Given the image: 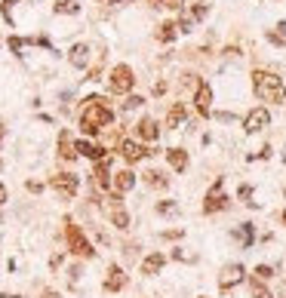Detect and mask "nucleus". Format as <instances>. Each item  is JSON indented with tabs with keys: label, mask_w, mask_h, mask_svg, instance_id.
<instances>
[{
	"label": "nucleus",
	"mask_w": 286,
	"mask_h": 298,
	"mask_svg": "<svg viewBox=\"0 0 286 298\" xmlns=\"http://www.w3.org/2000/svg\"><path fill=\"white\" fill-rule=\"evenodd\" d=\"M111 120H114V111L108 108V102L102 95H90L84 111H80V129L87 135H99L105 126H111Z\"/></svg>",
	"instance_id": "1"
},
{
	"label": "nucleus",
	"mask_w": 286,
	"mask_h": 298,
	"mask_svg": "<svg viewBox=\"0 0 286 298\" xmlns=\"http://www.w3.org/2000/svg\"><path fill=\"white\" fill-rule=\"evenodd\" d=\"M253 89L262 102H271V105H283L286 102V83L277 77L274 71H262L256 68L253 71Z\"/></svg>",
	"instance_id": "2"
},
{
	"label": "nucleus",
	"mask_w": 286,
	"mask_h": 298,
	"mask_svg": "<svg viewBox=\"0 0 286 298\" xmlns=\"http://www.w3.org/2000/svg\"><path fill=\"white\" fill-rule=\"evenodd\" d=\"M65 240H68V249H71L74 255H80V258H93V255H96L93 243L87 240V234L80 231L74 221H65Z\"/></svg>",
	"instance_id": "3"
},
{
	"label": "nucleus",
	"mask_w": 286,
	"mask_h": 298,
	"mask_svg": "<svg viewBox=\"0 0 286 298\" xmlns=\"http://www.w3.org/2000/svg\"><path fill=\"white\" fill-rule=\"evenodd\" d=\"M133 86H136V74H133L130 65H117V68L108 74V89H111L114 95H124V92H130Z\"/></svg>",
	"instance_id": "4"
},
{
	"label": "nucleus",
	"mask_w": 286,
	"mask_h": 298,
	"mask_svg": "<svg viewBox=\"0 0 286 298\" xmlns=\"http://www.w3.org/2000/svg\"><path fill=\"white\" fill-rule=\"evenodd\" d=\"M77 188H80V178H77L74 172H56V175H53V191H56L62 200H74Z\"/></svg>",
	"instance_id": "5"
},
{
	"label": "nucleus",
	"mask_w": 286,
	"mask_h": 298,
	"mask_svg": "<svg viewBox=\"0 0 286 298\" xmlns=\"http://www.w3.org/2000/svg\"><path fill=\"white\" fill-rule=\"evenodd\" d=\"M271 126V111L268 108H253L250 111V114L247 117H243V129H247V132H262V129H268Z\"/></svg>",
	"instance_id": "6"
},
{
	"label": "nucleus",
	"mask_w": 286,
	"mask_h": 298,
	"mask_svg": "<svg viewBox=\"0 0 286 298\" xmlns=\"http://www.w3.org/2000/svg\"><path fill=\"white\" fill-rule=\"evenodd\" d=\"M222 178H216V184L210 188V194H207V200H203V212L207 215H213V212H222V209H228V197L222 194Z\"/></svg>",
	"instance_id": "7"
},
{
	"label": "nucleus",
	"mask_w": 286,
	"mask_h": 298,
	"mask_svg": "<svg viewBox=\"0 0 286 298\" xmlns=\"http://www.w3.org/2000/svg\"><path fill=\"white\" fill-rule=\"evenodd\" d=\"M120 154H124L127 163H139V160H145V157H151L157 151H151V147H145V144H139L133 138H124V141H120Z\"/></svg>",
	"instance_id": "8"
},
{
	"label": "nucleus",
	"mask_w": 286,
	"mask_h": 298,
	"mask_svg": "<svg viewBox=\"0 0 286 298\" xmlns=\"http://www.w3.org/2000/svg\"><path fill=\"white\" fill-rule=\"evenodd\" d=\"M93 184H96L99 191H108L111 184H114V175H111V157H105V160L96 163V169H93Z\"/></svg>",
	"instance_id": "9"
},
{
	"label": "nucleus",
	"mask_w": 286,
	"mask_h": 298,
	"mask_svg": "<svg viewBox=\"0 0 286 298\" xmlns=\"http://www.w3.org/2000/svg\"><path fill=\"white\" fill-rule=\"evenodd\" d=\"M194 105L203 117H213V86L210 83H197V95H194Z\"/></svg>",
	"instance_id": "10"
},
{
	"label": "nucleus",
	"mask_w": 286,
	"mask_h": 298,
	"mask_svg": "<svg viewBox=\"0 0 286 298\" xmlns=\"http://www.w3.org/2000/svg\"><path fill=\"white\" fill-rule=\"evenodd\" d=\"M240 280H243V265H225V271H222V277H219V286L228 292V289H234Z\"/></svg>",
	"instance_id": "11"
},
{
	"label": "nucleus",
	"mask_w": 286,
	"mask_h": 298,
	"mask_svg": "<svg viewBox=\"0 0 286 298\" xmlns=\"http://www.w3.org/2000/svg\"><path fill=\"white\" fill-rule=\"evenodd\" d=\"M111 188H114L117 194L133 191V188H136V172H133V169H120V172H114V184H111Z\"/></svg>",
	"instance_id": "12"
},
{
	"label": "nucleus",
	"mask_w": 286,
	"mask_h": 298,
	"mask_svg": "<svg viewBox=\"0 0 286 298\" xmlns=\"http://www.w3.org/2000/svg\"><path fill=\"white\" fill-rule=\"evenodd\" d=\"M136 135H139L142 141H157V135H160V126H157V120H151V117H142V120L136 123Z\"/></svg>",
	"instance_id": "13"
},
{
	"label": "nucleus",
	"mask_w": 286,
	"mask_h": 298,
	"mask_svg": "<svg viewBox=\"0 0 286 298\" xmlns=\"http://www.w3.org/2000/svg\"><path fill=\"white\" fill-rule=\"evenodd\" d=\"M59 157L62 160H74L77 157V141L71 138V132H59Z\"/></svg>",
	"instance_id": "14"
},
{
	"label": "nucleus",
	"mask_w": 286,
	"mask_h": 298,
	"mask_svg": "<svg viewBox=\"0 0 286 298\" xmlns=\"http://www.w3.org/2000/svg\"><path fill=\"white\" fill-rule=\"evenodd\" d=\"M124 286H127V274L120 271L117 265H111V268H108V277H105V289H108V292H120Z\"/></svg>",
	"instance_id": "15"
},
{
	"label": "nucleus",
	"mask_w": 286,
	"mask_h": 298,
	"mask_svg": "<svg viewBox=\"0 0 286 298\" xmlns=\"http://www.w3.org/2000/svg\"><path fill=\"white\" fill-rule=\"evenodd\" d=\"M188 151H185V147H170V151H167V163L176 169V172H185L188 169Z\"/></svg>",
	"instance_id": "16"
},
{
	"label": "nucleus",
	"mask_w": 286,
	"mask_h": 298,
	"mask_svg": "<svg viewBox=\"0 0 286 298\" xmlns=\"http://www.w3.org/2000/svg\"><path fill=\"white\" fill-rule=\"evenodd\" d=\"M163 265H167V255H163V252H151L145 262H142V274L145 277H154V274H160Z\"/></svg>",
	"instance_id": "17"
},
{
	"label": "nucleus",
	"mask_w": 286,
	"mask_h": 298,
	"mask_svg": "<svg viewBox=\"0 0 286 298\" xmlns=\"http://www.w3.org/2000/svg\"><path fill=\"white\" fill-rule=\"evenodd\" d=\"M185 117H188V108H185L182 102H176V105L167 111V129H179V126L185 123Z\"/></svg>",
	"instance_id": "18"
},
{
	"label": "nucleus",
	"mask_w": 286,
	"mask_h": 298,
	"mask_svg": "<svg viewBox=\"0 0 286 298\" xmlns=\"http://www.w3.org/2000/svg\"><path fill=\"white\" fill-rule=\"evenodd\" d=\"M77 154H84V157H90V160H105V147L102 144H93V141H77Z\"/></svg>",
	"instance_id": "19"
},
{
	"label": "nucleus",
	"mask_w": 286,
	"mask_h": 298,
	"mask_svg": "<svg viewBox=\"0 0 286 298\" xmlns=\"http://www.w3.org/2000/svg\"><path fill=\"white\" fill-rule=\"evenodd\" d=\"M68 59H71L74 68H87V65H90V43H77Z\"/></svg>",
	"instance_id": "20"
},
{
	"label": "nucleus",
	"mask_w": 286,
	"mask_h": 298,
	"mask_svg": "<svg viewBox=\"0 0 286 298\" xmlns=\"http://www.w3.org/2000/svg\"><path fill=\"white\" fill-rule=\"evenodd\" d=\"M176 34H179V25H176V22H163V25H157V40H160V43H170Z\"/></svg>",
	"instance_id": "21"
},
{
	"label": "nucleus",
	"mask_w": 286,
	"mask_h": 298,
	"mask_svg": "<svg viewBox=\"0 0 286 298\" xmlns=\"http://www.w3.org/2000/svg\"><path fill=\"white\" fill-rule=\"evenodd\" d=\"M111 221H114V228H117V231H127V228H130V215H127L124 206L111 209Z\"/></svg>",
	"instance_id": "22"
},
{
	"label": "nucleus",
	"mask_w": 286,
	"mask_h": 298,
	"mask_svg": "<svg viewBox=\"0 0 286 298\" xmlns=\"http://www.w3.org/2000/svg\"><path fill=\"white\" fill-rule=\"evenodd\" d=\"M53 10L62 13V16H77V13H80V4H77V0H56Z\"/></svg>",
	"instance_id": "23"
},
{
	"label": "nucleus",
	"mask_w": 286,
	"mask_h": 298,
	"mask_svg": "<svg viewBox=\"0 0 286 298\" xmlns=\"http://www.w3.org/2000/svg\"><path fill=\"white\" fill-rule=\"evenodd\" d=\"M145 181L151 184V188H167V184H170L167 178H163V172H157V169H148L145 172Z\"/></svg>",
	"instance_id": "24"
},
{
	"label": "nucleus",
	"mask_w": 286,
	"mask_h": 298,
	"mask_svg": "<svg viewBox=\"0 0 286 298\" xmlns=\"http://www.w3.org/2000/svg\"><path fill=\"white\" fill-rule=\"evenodd\" d=\"M253 237H256L253 225H250V221H243V225H240V243L243 246H253Z\"/></svg>",
	"instance_id": "25"
},
{
	"label": "nucleus",
	"mask_w": 286,
	"mask_h": 298,
	"mask_svg": "<svg viewBox=\"0 0 286 298\" xmlns=\"http://www.w3.org/2000/svg\"><path fill=\"white\" fill-rule=\"evenodd\" d=\"M194 25H197V22H194V16H182V19H179V31H182V34H191V31H194Z\"/></svg>",
	"instance_id": "26"
},
{
	"label": "nucleus",
	"mask_w": 286,
	"mask_h": 298,
	"mask_svg": "<svg viewBox=\"0 0 286 298\" xmlns=\"http://www.w3.org/2000/svg\"><path fill=\"white\" fill-rule=\"evenodd\" d=\"M253 298H271V292L262 286V280H259V277L253 280Z\"/></svg>",
	"instance_id": "27"
},
{
	"label": "nucleus",
	"mask_w": 286,
	"mask_h": 298,
	"mask_svg": "<svg viewBox=\"0 0 286 298\" xmlns=\"http://www.w3.org/2000/svg\"><path fill=\"white\" fill-rule=\"evenodd\" d=\"M207 13H210V7H207V4H194V7H191V16H194V22L207 19Z\"/></svg>",
	"instance_id": "28"
},
{
	"label": "nucleus",
	"mask_w": 286,
	"mask_h": 298,
	"mask_svg": "<svg viewBox=\"0 0 286 298\" xmlns=\"http://www.w3.org/2000/svg\"><path fill=\"white\" fill-rule=\"evenodd\" d=\"M176 209H179V206H176L173 200H160V203H157V212H160V215H163V212L170 215V212H176Z\"/></svg>",
	"instance_id": "29"
},
{
	"label": "nucleus",
	"mask_w": 286,
	"mask_h": 298,
	"mask_svg": "<svg viewBox=\"0 0 286 298\" xmlns=\"http://www.w3.org/2000/svg\"><path fill=\"white\" fill-rule=\"evenodd\" d=\"M157 4H160V7H167V10H176V13H182V7H185L182 0H157Z\"/></svg>",
	"instance_id": "30"
},
{
	"label": "nucleus",
	"mask_w": 286,
	"mask_h": 298,
	"mask_svg": "<svg viewBox=\"0 0 286 298\" xmlns=\"http://www.w3.org/2000/svg\"><path fill=\"white\" fill-rule=\"evenodd\" d=\"M271 274H274V271H271L268 265H259V268H256V277H259V280H268Z\"/></svg>",
	"instance_id": "31"
},
{
	"label": "nucleus",
	"mask_w": 286,
	"mask_h": 298,
	"mask_svg": "<svg viewBox=\"0 0 286 298\" xmlns=\"http://www.w3.org/2000/svg\"><path fill=\"white\" fill-rule=\"evenodd\" d=\"M268 40H271L274 46H286V40H283V37H280L277 31H268Z\"/></svg>",
	"instance_id": "32"
},
{
	"label": "nucleus",
	"mask_w": 286,
	"mask_h": 298,
	"mask_svg": "<svg viewBox=\"0 0 286 298\" xmlns=\"http://www.w3.org/2000/svg\"><path fill=\"white\" fill-rule=\"evenodd\" d=\"M145 105V98L142 95H133V98H127V108H142Z\"/></svg>",
	"instance_id": "33"
},
{
	"label": "nucleus",
	"mask_w": 286,
	"mask_h": 298,
	"mask_svg": "<svg viewBox=\"0 0 286 298\" xmlns=\"http://www.w3.org/2000/svg\"><path fill=\"white\" fill-rule=\"evenodd\" d=\"M10 49H13V53H19V49H22V40H19V37H13V40H10Z\"/></svg>",
	"instance_id": "34"
},
{
	"label": "nucleus",
	"mask_w": 286,
	"mask_h": 298,
	"mask_svg": "<svg viewBox=\"0 0 286 298\" xmlns=\"http://www.w3.org/2000/svg\"><path fill=\"white\" fill-rule=\"evenodd\" d=\"M28 191H34V194H40V191H44V184H37V181H28Z\"/></svg>",
	"instance_id": "35"
},
{
	"label": "nucleus",
	"mask_w": 286,
	"mask_h": 298,
	"mask_svg": "<svg viewBox=\"0 0 286 298\" xmlns=\"http://www.w3.org/2000/svg\"><path fill=\"white\" fill-rule=\"evenodd\" d=\"M163 237H167V240H179V237H182V231H167Z\"/></svg>",
	"instance_id": "36"
},
{
	"label": "nucleus",
	"mask_w": 286,
	"mask_h": 298,
	"mask_svg": "<svg viewBox=\"0 0 286 298\" xmlns=\"http://www.w3.org/2000/svg\"><path fill=\"white\" fill-rule=\"evenodd\" d=\"M277 34H280L283 40H286V22H277Z\"/></svg>",
	"instance_id": "37"
},
{
	"label": "nucleus",
	"mask_w": 286,
	"mask_h": 298,
	"mask_svg": "<svg viewBox=\"0 0 286 298\" xmlns=\"http://www.w3.org/2000/svg\"><path fill=\"white\" fill-rule=\"evenodd\" d=\"M40 298H62V295H59V292H53V289H47V292L40 295Z\"/></svg>",
	"instance_id": "38"
},
{
	"label": "nucleus",
	"mask_w": 286,
	"mask_h": 298,
	"mask_svg": "<svg viewBox=\"0 0 286 298\" xmlns=\"http://www.w3.org/2000/svg\"><path fill=\"white\" fill-rule=\"evenodd\" d=\"M4 203H7V188L0 184V206H4Z\"/></svg>",
	"instance_id": "39"
},
{
	"label": "nucleus",
	"mask_w": 286,
	"mask_h": 298,
	"mask_svg": "<svg viewBox=\"0 0 286 298\" xmlns=\"http://www.w3.org/2000/svg\"><path fill=\"white\" fill-rule=\"evenodd\" d=\"M283 225H286V209H283Z\"/></svg>",
	"instance_id": "40"
},
{
	"label": "nucleus",
	"mask_w": 286,
	"mask_h": 298,
	"mask_svg": "<svg viewBox=\"0 0 286 298\" xmlns=\"http://www.w3.org/2000/svg\"><path fill=\"white\" fill-rule=\"evenodd\" d=\"M0 138H4V126H0Z\"/></svg>",
	"instance_id": "41"
},
{
	"label": "nucleus",
	"mask_w": 286,
	"mask_h": 298,
	"mask_svg": "<svg viewBox=\"0 0 286 298\" xmlns=\"http://www.w3.org/2000/svg\"><path fill=\"white\" fill-rule=\"evenodd\" d=\"M197 298H207V295H197Z\"/></svg>",
	"instance_id": "42"
},
{
	"label": "nucleus",
	"mask_w": 286,
	"mask_h": 298,
	"mask_svg": "<svg viewBox=\"0 0 286 298\" xmlns=\"http://www.w3.org/2000/svg\"><path fill=\"white\" fill-rule=\"evenodd\" d=\"M280 298H286V292H283V295H280Z\"/></svg>",
	"instance_id": "43"
}]
</instances>
